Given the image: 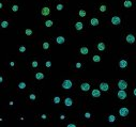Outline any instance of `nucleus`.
I'll use <instances>...</instances> for the list:
<instances>
[{"instance_id": "f257e3e1", "label": "nucleus", "mask_w": 136, "mask_h": 127, "mask_svg": "<svg viewBox=\"0 0 136 127\" xmlns=\"http://www.w3.org/2000/svg\"><path fill=\"white\" fill-rule=\"evenodd\" d=\"M72 86H73V83L71 80H64L62 82V88L66 89V90H70L71 88H72Z\"/></svg>"}, {"instance_id": "f03ea898", "label": "nucleus", "mask_w": 136, "mask_h": 127, "mask_svg": "<svg viewBox=\"0 0 136 127\" xmlns=\"http://www.w3.org/2000/svg\"><path fill=\"white\" fill-rule=\"evenodd\" d=\"M118 88L120 90H125L128 88V82L125 80H119L118 81Z\"/></svg>"}, {"instance_id": "7ed1b4c3", "label": "nucleus", "mask_w": 136, "mask_h": 127, "mask_svg": "<svg viewBox=\"0 0 136 127\" xmlns=\"http://www.w3.org/2000/svg\"><path fill=\"white\" fill-rule=\"evenodd\" d=\"M117 96L119 99H125L127 98V92L124 90H120V91H118Z\"/></svg>"}, {"instance_id": "20e7f679", "label": "nucleus", "mask_w": 136, "mask_h": 127, "mask_svg": "<svg viewBox=\"0 0 136 127\" xmlns=\"http://www.w3.org/2000/svg\"><path fill=\"white\" fill-rule=\"evenodd\" d=\"M119 114L121 117H127L128 114H129V109L125 108V107H122L119 109Z\"/></svg>"}, {"instance_id": "39448f33", "label": "nucleus", "mask_w": 136, "mask_h": 127, "mask_svg": "<svg viewBox=\"0 0 136 127\" xmlns=\"http://www.w3.org/2000/svg\"><path fill=\"white\" fill-rule=\"evenodd\" d=\"M120 22H121V18L119 16L111 17V24H113V25H119Z\"/></svg>"}, {"instance_id": "423d86ee", "label": "nucleus", "mask_w": 136, "mask_h": 127, "mask_svg": "<svg viewBox=\"0 0 136 127\" xmlns=\"http://www.w3.org/2000/svg\"><path fill=\"white\" fill-rule=\"evenodd\" d=\"M127 42L129 44H134L135 43V36L133 34H128L127 35Z\"/></svg>"}, {"instance_id": "0eeeda50", "label": "nucleus", "mask_w": 136, "mask_h": 127, "mask_svg": "<svg viewBox=\"0 0 136 127\" xmlns=\"http://www.w3.org/2000/svg\"><path fill=\"white\" fill-rule=\"evenodd\" d=\"M100 89H101V91H104V92H106V91H108V90H109V86H108V83H106V82H102L101 84H100Z\"/></svg>"}, {"instance_id": "6e6552de", "label": "nucleus", "mask_w": 136, "mask_h": 127, "mask_svg": "<svg viewBox=\"0 0 136 127\" xmlns=\"http://www.w3.org/2000/svg\"><path fill=\"white\" fill-rule=\"evenodd\" d=\"M80 89H81L82 91H85V92H87V91H89V90H90V84L88 83V82H84V83H81Z\"/></svg>"}, {"instance_id": "1a4fd4ad", "label": "nucleus", "mask_w": 136, "mask_h": 127, "mask_svg": "<svg viewBox=\"0 0 136 127\" xmlns=\"http://www.w3.org/2000/svg\"><path fill=\"white\" fill-rule=\"evenodd\" d=\"M49 13H50V10H49V8H47V7H45V8H43L42 10H41V14H42L43 16L49 15Z\"/></svg>"}, {"instance_id": "9d476101", "label": "nucleus", "mask_w": 136, "mask_h": 127, "mask_svg": "<svg viewBox=\"0 0 136 127\" xmlns=\"http://www.w3.org/2000/svg\"><path fill=\"white\" fill-rule=\"evenodd\" d=\"M128 66V61L127 60H121V61L119 62V67L120 68H125Z\"/></svg>"}, {"instance_id": "9b49d317", "label": "nucleus", "mask_w": 136, "mask_h": 127, "mask_svg": "<svg viewBox=\"0 0 136 127\" xmlns=\"http://www.w3.org/2000/svg\"><path fill=\"white\" fill-rule=\"evenodd\" d=\"M64 104H66V106H68V107H71V106L73 105V100H72V98H70V97L66 98V99H64Z\"/></svg>"}, {"instance_id": "f8f14e48", "label": "nucleus", "mask_w": 136, "mask_h": 127, "mask_svg": "<svg viewBox=\"0 0 136 127\" xmlns=\"http://www.w3.org/2000/svg\"><path fill=\"white\" fill-rule=\"evenodd\" d=\"M93 97H100L101 96V92L99 90H92V94H91Z\"/></svg>"}, {"instance_id": "ddd939ff", "label": "nucleus", "mask_w": 136, "mask_h": 127, "mask_svg": "<svg viewBox=\"0 0 136 127\" xmlns=\"http://www.w3.org/2000/svg\"><path fill=\"white\" fill-rule=\"evenodd\" d=\"M56 42H57V44L61 45V44L64 43V38H63V36H58V38L56 39Z\"/></svg>"}, {"instance_id": "4468645a", "label": "nucleus", "mask_w": 136, "mask_h": 127, "mask_svg": "<svg viewBox=\"0 0 136 127\" xmlns=\"http://www.w3.org/2000/svg\"><path fill=\"white\" fill-rule=\"evenodd\" d=\"M82 28H84V25H82V22L78 21V22L75 24V29H76V30H81Z\"/></svg>"}, {"instance_id": "2eb2a0df", "label": "nucleus", "mask_w": 136, "mask_h": 127, "mask_svg": "<svg viewBox=\"0 0 136 127\" xmlns=\"http://www.w3.org/2000/svg\"><path fill=\"white\" fill-rule=\"evenodd\" d=\"M90 24L92 26H98L99 25V19H98V18H91Z\"/></svg>"}, {"instance_id": "dca6fc26", "label": "nucleus", "mask_w": 136, "mask_h": 127, "mask_svg": "<svg viewBox=\"0 0 136 127\" xmlns=\"http://www.w3.org/2000/svg\"><path fill=\"white\" fill-rule=\"evenodd\" d=\"M35 78H37L38 80H42L43 78H44L43 73H37V74H35Z\"/></svg>"}, {"instance_id": "f3484780", "label": "nucleus", "mask_w": 136, "mask_h": 127, "mask_svg": "<svg viewBox=\"0 0 136 127\" xmlns=\"http://www.w3.org/2000/svg\"><path fill=\"white\" fill-rule=\"evenodd\" d=\"M123 5H124L125 8H131L132 7V1H130V0H125L124 3H123Z\"/></svg>"}, {"instance_id": "a211bd4d", "label": "nucleus", "mask_w": 136, "mask_h": 127, "mask_svg": "<svg viewBox=\"0 0 136 127\" xmlns=\"http://www.w3.org/2000/svg\"><path fill=\"white\" fill-rule=\"evenodd\" d=\"M98 49L99 50H104L105 49V44L102 43V42H101V43H99L98 44Z\"/></svg>"}, {"instance_id": "6ab92c4d", "label": "nucleus", "mask_w": 136, "mask_h": 127, "mask_svg": "<svg viewBox=\"0 0 136 127\" xmlns=\"http://www.w3.org/2000/svg\"><path fill=\"white\" fill-rule=\"evenodd\" d=\"M80 52H81L82 54H87L88 52H89V50H88L87 47H81V48H80Z\"/></svg>"}, {"instance_id": "aec40b11", "label": "nucleus", "mask_w": 136, "mask_h": 127, "mask_svg": "<svg viewBox=\"0 0 136 127\" xmlns=\"http://www.w3.org/2000/svg\"><path fill=\"white\" fill-rule=\"evenodd\" d=\"M108 121H109V123H114L115 121H116V117L111 114V116H109V117H108Z\"/></svg>"}, {"instance_id": "412c9836", "label": "nucleus", "mask_w": 136, "mask_h": 127, "mask_svg": "<svg viewBox=\"0 0 136 127\" xmlns=\"http://www.w3.org/2000/svg\"><path fill=\"white\" fill-rule=\"evenodd\" d=\"M92 60L94 62H100V61H101V57H100V56H93Z\"/></svg>"}, {"instance_id": "4be33fe9", "label": "nucleus", "mask_w": 136, "mask_h": 127, "mask_svg": "<svg viewBox=\"0 0 136 127\" xmlns=\"http://www.w3.org/2000/svg\"><path fill=\"white\" fill-rule=\"evenodd\" d=\"M79 16H80V17H85V16H86V12H85L84 10H80V11H79Z\"/></svg>"}, {"instance_id": "5701e85b", "label": "nucleus", "mask_w": 136, "mask_h": 127, "mask_svg": "<svg viewBox=\"0 0 136 127\" xmlns=\"http://www.w3.org/2000/svg\"><path fill=\"white\" fill-rule=\"evenodd\" d=\"M45 26H46V27H51V26H53V21H51V20H47V21L45 22Z\"/></svg>"}, {"instance_id": "b1692460", "label": "nucleus", "mask_w": 136, "mask_h": 127, "mask_svg": "<svg viewBox=\"0 0 136 127\" xmlns=\"http://www.w3.org/2000/svg\"><path fill=\"white\" fill-rule=\"evenodd\" d=\"M8 26H9V22H8V21H2V22H1V27H2V28H7Z\"/></svg>"}, {"instance_id": "393cba45", "label": "nucleus", "mask_w": 136, "mask_h": 127, "mask_svg": "<svg viewBox=\"0 0 136 127\" xmlns=\"http://www.w3.org/2000/svg\"><path fill=\"white\" fill-rule=\"evenodd\" d=\"M18 88H19V89H25V88H26V83H25V82H20V83L18 84Z\"/></svg>"}, {"instance_id": "a878e982", "label": "nucleus", "mask_w": 136, "mask_h": 127, "mask_svg": "<svg viewBox=\"0 0 136 127\" xmlns=\"http://www.w3.org/2000/svg\"><path fill=\"white\" fill-rule=\"evenodd\" d=\"M43 48H44V49H48V48H49V44L47 43V42L43 43Z\"/></svg>"}, {"instance_id": "bb28decb", "label": "nucleus", "mask_w": 136, "mask_h": 127, "mask_svg": "<svg viewBox=\"0 0 136 127\" xmlns=\"http://www.w3.org/2000/svg\"><path fill=\"white\" fill-rule=\"evenodd\" d=\"M54 102H55V104H59V102H60V97L56 96V97L54 98Z\"/></svg>"}, {"instance_id": "cd10ccee", "label": "nucleus", "mask_w": 136, "mask_h": 127, "mask_svg": "<svg viewBox=\"0 0 136 127\" xmlns=\"http://www.w3.org/2000/svg\"><path fill=\"white\" fill-rule=\"evenodd\" d=\"M12 11H13V12L18 11V5H13V7H12Z\"/></svg>"}, {"instance_id": "c85d7f7f", "label": "nucleus", "mask_w": 136, "mask_h": 127, "mask_svg": "<svg viewBox=\"0 0 136 127\" xmlns=\"http://www.w3.org/2000/svg\"><path fill=\"white\" fill-rule=\"evenodd\" d=\"M62 9H63V4H58L57 5V10L58 11H61Z\"/></svg>"}, {"instance_id": "c756f323", "label": "nucleus", "mask_w": 136, "mask_h": 127, "mask_svg": "<svg viewBox=\"0 0 136 127\" xmlns=\"http://www.w3.org/2000/svg\"><path fill=\"white\" fill-rule=\"evenodd\" d=\"M100 11H101V12H105V11H106V5H101V8H100Z\"/></svg>"}, {"instance_id": "7c9ffc66", "label": "nucleus", "mask_w": 136, "mask_h": 127, "mask_svg": "<svg viewBox=\"0 0 136 127\" xmlns=\"http://www.w3.org/2000/svg\"><path fill=\"white\" fill-rule=\"evenodd\" d=\"M26 34H27V35H31V34H32V31H31L30 29H27V30H26Z\"/></svg>"}, {"instance_id": "2f4dec72", "label": "nucleus", "mask_w": 136, "mask_h": 127, "mask_svg": "<svg viewBox=\"0 0 136 127\" xmlns=\"http://www.w3.org/2000/svg\"><path fill=\"white\" fill-rule=\"evenodd\" d=\"M45 65H46V67H50V66H51V62L50 61H46Z\"/></svg>"}, {"instance_id": "473e14b6", "label": "nucleus", "mask_w": 136, "mask_h": 127, "mask_svg": "<svg viewBox=\"0 0 136 127\" xmlns=\"http://www.w3.org/2000/svg\"><path fill=\"white\" fill-rule=\"evenodd\" d=\"M19 51H22V52L26 51V47H25V46H22V47H19Z\"/></svg>"}, {"instance_id": "72a5a7b5", "label": "nucleus", "mask_w": 136, "mask_h": 127, "mask_svg": "<svg viewBox=\"0 0 136 127\" xmlns=\"http://www.w3.org/2000/svg\"><path fill=\"white\" fill-rule=\"evenodd\" d=\"M38 65H39V63H38L37 61H33V62H32V66H33V67H37Z\"/></svg>"}, {"instance_id": "f704fd0d", "label": "nucleus", "mask_w": 136, "mask_h": 127, "mask_svg": "<svg viewBox=\"0 0 136 127\" xmlns=\"http://www.w3.org/2000/svg\"><path fill=\"white\" fill-rule=\"evenodd\" d=\"M29 97H30L31 100H34V99H35V95H34V94H31L30 96H29Z\"/></svg>"}, {"instance_id": "c9c22d12", "label": "nucleus", "mask_w": 136, "mask_h": 127, "mask_svg": "<svg viewBox=\"0 0 136 127\" xmlns=\"http://www.w3.org/2000/svg\"><path fill=\"white\" fill-rule=\"evenodd\" d=\"M85 117L88 119V118H90V113L89 112H87V113H85Z\"/></svg>"}, {"instance_id": "e433bc0d", "label": "nucleus", "mask_w": 136, "mask_h": 127, "mask_svg": "<svg viewBox=\"0 0 136 127\" xmlns=\"http://www.w3.org/2000/svg\"><path fill=\"white\" fill-rule=\"evenodd\" d=\"M76 67H77V68H80V67H81V64H80V63H76Z\"/></svg>"}, {"instance_id": "4c0bfd02", "label": "nucleus", "mask_w": 136, "mask_h": 127, "mask_svg": "<svg viewBox=\"0 0 136 127\" xmlns=\"http://www.w3.org/2000/svg\"><path fill=\"white\" fill-rule=\"evenodd\" d=\"M68 126H69V127H75V125H74V124H69Z\"/></svg>"}, {"instance_id": "58836bf2", "label": "nucleus", "mask_w": 136, "mask_h": 127, "mask_svg": "<svg viewBox=\"0 0 136 127\" xmlns=\"http://www.w3.org/2000/svg\"><path fill=\"white\" fill-rule=\"evenodd\" d=\"M133 93H134V95H135V96H136V89H135V90H134V92H133Z\"/></svg>"}]
</instances>
